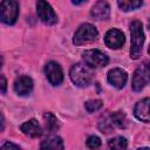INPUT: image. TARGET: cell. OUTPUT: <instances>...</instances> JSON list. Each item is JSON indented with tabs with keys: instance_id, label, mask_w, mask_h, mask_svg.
<instances>
[{
	"instance_id": "cell-1",
	"label": "cell",
	"mask_w": 150,
	"mask_h": 150,
	"mask_svg": "<svg viewBox=\"0 0 150 150\" xmlns=\"http://www.w3.org/2000/svg\"><path fill=\"white\" fill-rule=\"evenodd\" d=\"M130 34H131V47H130V57L137 60L141 56L143 43H144V33L142 22L134 20L130 23Z\"/></svg>"
},
{
	"instance_id": "cell-2",
	"label": "cell",
	"mask_w": 150,
	"mask_h": 150,
	"mask_svg": "<svg viewBox=\"0 0 150 150\" xmlns=\"http://www.w3.org/2000/svg\"><path fill=\"white\" fill-rule=\"evenodd\" d=\"M69 76H70V80L73 81V83L76 84L77 87H87L91 83V80H93L91 71H90L89 67L83 63L74 64L70 68Z\"/></svg>"
},
{
	"instance_id": "cell-3",
	"label": "cell",
	"mask_w": 150,
	"mask_h": 150,
	"mask_svg": "<svg viewBox=\"0 0 150 150\" xmlns=\"http://www.w3.org/2000/svg\"><path fill=\"white\" fill-rule=\"evenodd\" d=\"M97 35H98V33L94 25L83 23L75 32L73 42L75 46H82V45H86V43H89V42H93L94 40H96Z\"/></svg>"
},
{
	"instance_id": "cell-4",
	"label": "cell",
	"mask_w": 150,
	"mask_h": 150,
	"mask_svg": "<svg viewBox=\"0 0 150 150\" xmlns=\"http://www.w3.org/2000/svg\"><path fill=\"white\" fill-rule=\"evenodd\" d=\"M19 15V4L14 0L0 2V21L6 25H13Z\"/></svg>"
},
{
	"instance_id": "cell-5",
	"label": "cell",
	"mask_w": 150,
	"mask_h": 150,
	"mask_svg": "<svg viewBox=\"0 0 150 150\" xmlns=\"http://www.w3.org/2000/svg\"><path fill=\"white\" fill-rule=\"evenodd\" d=\"M82 57H83L84 64L90 67V68L104 67L109 62L108 56L103 52H101L98 49H88V50L83 52Z\"/></svg>"
},
{
	"instance_id": "cell-6",
	"label": "cell",
	"mask_w": 150,
	"mask_h": 150,
	"mask_svg": "<svg viewBox=\"0 0 150 150\" xmlns=\"http://www.w3.org/2000/svg\"><path fill=\"white\" fill-rule=\"evenodd\" d=\"M36 13L40 20L46 25H54L57 21L56 13L52 8V6L43 0H40L36 2Z\"/></svg>"
},
{
	"instance_id": "cell-7",
	"label": "cell",
	"mask_w": 150,
	"mask_h": 150,
	"mask_svg": "<svg viewBox=\"0 0 150 150\" xmlns=\"http://www.w3.org/2000/svg\"><path fill=\"white\" fill-rule=\"evenodd\" d=\"M149 66L148 63H143L139 66L132 76V89L135 91H141L148 83H149Z\"/></svg>"
},
{
	"instance_id": "cell-8",
	"label": "cell",
	"mask_w": 150,
	"mask_h": 150,
	"mask_svg": "<svg viewBox=\"0 0 150 150\" xmlns=\"http://www.w3.org/2000/svg\"><path fill=\"white\" fill-rule=\"evenodd\" d=\"M45 74L48 79V81L54 84L59 86L63 81V73L61 66L55 61H49L45 67Z\"/></svg>"
},
{
	"instance_id": "cell-9",
	"label": "cell",
	"mask_w": 150,
	"mask_h": 150,
	"mask_svg": "<svg viewBox=\"0 0 150 150\" xmlns=\"http://www.w3.org/2000/svg\"><path fill=\"white\" fill-rule=\"evenodd\" d=\"M125 41V38H124V34L120 30V29H116V28H112V29H109L107 33H105V36H104V42L105 45L111 48V49H118L123 46Z\"/></svg>"
},
{
	"instance_id": "cell-10",
	"label": "cell",
	"mask_w": 150,
	"mask_h": 150,
	"mask_svg": "<svg viewBox=\"0 0 150 150\" xmlns=\"http://www.w3.org/2000/svg\"><path fill=\"white\" fill-rule=\"evenodd\" d=\"M107 79H108V82L110 84H112L115 88L122 89L128 81V74L125 70H123L121 68H114V69L109 70Z\"/></svg>"
},
{
	"instance_id": "cell-11",
	"label": "cell",
	"mask_w": 150,
	"mask_h": 150,
	"mask_svg": "<svg viewBox=\"0 0 150 150\" xmlns=\"http://www.w3.org/2000/svg\"><path fill=\"white\" fill-rule=\"evenodd\" d=\"M14 90L20 96H26L33 90V81L29 76H19L14 82Z\"/></svg>"
},
{
	"instance_id": "cell-12",
	"label": "cell",
	"mask_w": 150,
	"mask_h": 150,
	"mask_svg": "<svg viewBox=\"0 0 150 150\" xmlns=\"http://www.w3.org/2000/svg\"><path fill=\"white\" fill-rule=\"evenodd\" d=\"M90 14L96 20H107L110 15V6L105 1H97L91 7Z\"/></svg>"
},
{
	"instance_id": "cell-13",
	"label": "cell",
	"mask_w": 150,
	"mask_h": 150,
	"mask_svg": "<svg viewBox=\"0 0 150 150\" xmlns=\"http://www.w3.org/2000/svg\"><path fill=\"white\" fill-rule=\"evenodd\" d=\"M20 129L26 136L32 137V138H35V137H39L42 135V128L40 127V124L38 123V121L35 118H32V120L25 122L23 124H21Z\"/></svg>"
},
{
	"instance_id": "cell-14",
	"label": "cell",
	"mask_w": 150,
	"mask_h": 150,
	"mask_svg": "<svg viewBox=\"0 0 150 150\" xmlns=\"http://www.w3.org/2000/svg\"><path fill=\"white\" fill-rule=\"evenodd\" d=\"M149 97H145L143 100H141L139 102H137V104L135 105L134 109V114L136 116L137 120L148 123L149 122Z\"/></svg>"
},
{
	"instance_id": "cell-15",
	"label": "cell",
	"mask_w": 150,
	"mask_h": 150,
	"mask_svg": "<svg viewBox=\"0 0 150 150\" xmlns=\"http://www.w3.org/2000/svg\"><path fill=\"white\" fill-rule=\"evenodd\" d=\"M41 150H63V141L56 135H50L41 142Z\"/></svg>"
},
{
	"instance_id": "cell-16",
	"label": "cell",
	"mask_w": 150,
	"mask_h": 150,
	"mask_svg": "<svg viewBox=\"0 0 150 150\" xmlns=\"http://www.w3.org/2000/svg\"><path fill=\"white\" fill-rule=\"evenodd\" d=\"M43 118H45L46 129H47L48 131L53 132V131H56V130L60 128L59 120H57V118L55 117V115H53L52 112H45Z\"/></svg>"
},
{
	"instance_id": "cell-17",
	"label": "cell",
	"mask_w": 150,
	"mask_h": 150,
	"mask_svg": "<svg viewBox=\"0 0 150 150\" xmlns=\"http://www.w3.org/2000/svg\"><path fill=\"white\" fill-rule=\"evenodd\" d=\"M108 145L110 150H127L128 141L122 136H116L108 141Z\"/></svg>"
},
{
	"instance_id": "cell-18",
	"label": "cell",
	"mask_w": 150,
	"mask_h": 150,
	"mask_svg": "<svg viewBox=\"0 0 150 150\" xmlns=\"http://www.w3.org/2000/svg\"><path fill=\"white\" fill-rule=\"evenodd\" d=\"M109 128L117 127V128H124L125 127V116L121 111L114 112L109 118Z\"/></svg>"
},
{
	"instance_id": "cell-19",
	"label": "cell",
	"mask_w": 150,
	"mask_h": 150,
	"mask_svg": "<svg viewBox=\"0 0 150 150\" xmlns=\"http://www.w3.org/2000/svg\"><path fill=\"white\" fill-rule=\"evenodd\" d=\"M118 7L124 11V12H128V11H132V9H136L138 7H141L143 5L142 1L139 0H132V1H129V0H122V1H118L117 2Z\"/></svg>"
},
{
	"instance_id": "cell-20",
	"label": "cell",
	"mask_w": 150,
	"mask_h": 150,
	"mask_svg": "<svg viewBox=\"0 0 150 150\" xmlns=\"http://www.w3.org/2000/svg\"><path fill=\"white\" fill-rule=\"evenodd\" d=\"M84 107L88 112H94V111L100 110L103 107V102L101 100H89L86 102Z\"/></svg>"
},
{
	"instance_id": "cell-21",
	"label": "cell",
	"mask_w": 150,
	"mask_h": 150,
	"mask_svg": "<svg viewBox=\"0 0 150 150\" xmlns=\"http://www.w3.org/2000/svg\"><path fill=\"white\" fill-rule=\"evenodd\" d=\"M87 146H88L89 149H93V150L100 148V146H101V139H100V137H97V136H95V135L89 136V137L87 138Z\"/></svg>"
},
{
	"instance_id": "cell-22",
	"label": "cell",
	"mask_w": 150,
	"mask_h": 150,
	"mask_svg": "<svg viewBox=\"0 0 150 150\" xmlns=\"http://www.w3.org/2000/svg\"><path fill=\"white\" fill-rule=\"evenodd\" d=\"M0 150H21L16 144H14V143H11V142H6L1 148H0Z\"/></svg>"
},
{
	"instance_id": "cell-23",
	"label": "cell",
	"mask_w": 150,
	"mask_h": 150,
	"mask_svg": "<svg viewBox=\"0 0 150 150\" xmlns=\"http://www.w3.org/2000/svg\"><path fill=\"white\" fill-rule=\"evenodd\" d=\"M7 91V80L4 75H0V93L6 94Z\"/></svg>"
},
{
	"instance_id": "cell-24",
	"label": "cell",
	"mask_w": 150,
	"mask_h": 150,
	"mask_svg": "<svg viewBox=\"0 0 150 150\" xmlns=\"http://www.w3.org/2000/svg\"><path fill=\"white\" fill-rule=\"evenodd\" d=\"M5 129V118H4V115L0 112V132Z\"/></svg>"
},
{
	"instance_id": "cell-25",
	"label": "cell",
	"mask_w": 150,
	"mask_h": 150,
	"mask_svg": "<svg viewBox=\"0 0 150 150\" xmlns=\"http://www.w3.org/2000/svg\"><path fill=\"white\" fill-rule=\"evenodd\" d=\"M2 63H4V60H2V56L0 55V69H1V67H2Z\"/></svg>"
},
{
	"instance_id": "cell-26",
	"label": "cell",
	"mask_w": 150,
	"mask_h": 150,
	"mask_svg": "<svg viewBox=\"0 0 150 150\" xmlns=\"http://www.w3.org/2000/svg\"><path fill=\"white\" fill-rule=\"evenodd\" d=\"M83 1H73V4L74 5H80V4H82Z\"/></svg>"
},
{
	"instance_id": "cell-27",
	"label": "cell",
	"mask_w": 150,
	"mask_h": 150,
	"mask_svg": "<svg viewBox=\"0 0 150 150\" xmlns=\"http://www.w3.org/2000/svg\"><path fill=\"white\" fill-rule=\"evenodd\" d=\"M137 150H150L148 146H144V148H141V149H137Z\"/></svg>"
}]
</instances>
